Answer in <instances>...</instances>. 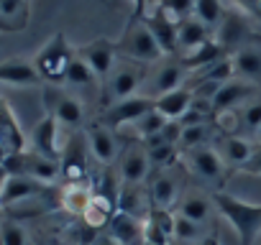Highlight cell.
Here are the masks:
<instances>
[{"label": "cell", "mask_w": 261, "mask_h": 245, "mask_svg": "<svg viewBox=\"0 0 261 245\" xmlns=\"http://www.w3.org/2000/svg\"><path fill=\"white\" fill-rule=\"evenodd\" d=\"M210 199L218 207V212L233 225V230L238 232L241 245H253L258 232H261V204L243 202V199L228 194L225 189L213 192Z\"/></svg>", "instance_id": "6da1fadb"}, {"label": "cell", "mask_w": 261, "mask_h": 245, "mask_svg": "<svg viewBox=\"0 0 261 245\" xmlns=\"http://www.w3.org/2000/svg\"><path fill=\"white\" fill-rule=\"evenodd\" d=\"M151 67L149 64H141V62H130V59H118L110 77L102 82V97H105V107L113 105V102H120V100H128V97H136L139 89L146 84V77H149Z\"/></svg>", "instance_id": "7a4b0ae2"}, {"label": "cell", "mask_w": 261, "mask_h": 245, "mask_svg": "<svg viewBox=\"0 0 261 245\" xmlns=\"http://www.w3.org/2000/svg\"><path fill=\"white\" fill-rule=\"evenodd\" d=\"M72 62H74V49L67 44L64 34H54L41 46V51L34 56V67H36L41 82H46V84H64Z\"/></svg>", "instance_id": "3957f363"}, {"label": "cell", "mask_w": 261, "mask_h": 245, "mask_svg": "<svg viewBox=\"0 0 261 245\" xmlns=\"http://www.w3.org/2000/svg\"><path fill=\"white\" fill-rule=\"evenodd\" d=\"M118 54L123 59H130V62H141V64H159L164 59V51L159 49L154 34L149 31V26L144 23V18H130L123 39L118 41Z\"/></svg>", "instance_id": "277c9868"}, {"label": "cell", "mask_w": 261, "mask_h": 245, "mask_svg": "<svg viewBox=\"0 0 261 245\" xmlns=\"http://www.w3.org/2000/svg\"><path fill=\"white\" fill-rule=\"evenodd\" d=\"M182 161L185 166L205 184H213L215 192H220L225 187V179H228V164L223 161V156L218 154V148H213L210 143L207 146H197V148H190L182 154Z\"/></svg>", "instance_id": "5b68a950"}, {"label": "cell", "mask_w": 261, "mask_h": 245, "mask_svg": "<svg viewBox=\"0 0 261 245\" xmlns=\"http://www.w3.org/2000/svg\"><path fill=\"white\" fill-rule=\"evenodd\" d=\"M41 100H44L46 115H54L59 126H67V128L82 126V120H85L82 102L74 95H69L67 89H62L57 84H46L44 92H41Z\"/></svg>", "instance_id": "8992f818"}, {"label": "cell", "mask_w": 261, "mask_h": 245, "mask_svg": "<svg viewBox=\"0 0 261 245\" xmlns=\"http://www.w3.org/2000/svg\"><path fill=\"white\" fill-rule=\"evenodd\" d=\"M187 72H190V69L185 67L182 59H164V62L154 64L151 72H149V77H146L144 95L151 97V100H159L162 95L185 87V77H187Z\"/></svg>", "instance_id": "52a82bcc"}, {"label": "cell", "mask_w": 261, "mask_h": 245, "mask_svg": "<svg viewBox=\"0 0 261 245\" xmlns=\"http://www.w3.org/2000/svg\"><path fill=\"white\" fill-rule=\"evenodd\" d=\"M156 110V100L146 97V95H136V97H128L120 102H113L102 110L100 122L108 128H123V126H134L139 122L146 112Z\"/></svg>", "instance_id": "ba28073f"}, {"label": "cell", "mask_w": 261, "mask_h": 245, "mask_svg": "<svg viewBox=\"0 0 261 245\" xmlns=\"http://www.w3.org/2000/svg\"><path fill=\"white\" fill-rule=\"evenodd\" d=\"M74 54L92 69V74H95V77L100 79V84H102V82L110 77V72H113V67H115V62H118V44L110 41V39H105V36H100V39H95V41L80 46Z\"/></svg>", "instance_id": "9c48e42d"}, {"label": "cell", "mask_w": 261, "mask_h": 245, "mask_svg": "<svg viewBox=\"0 0 261 245\" xmlns=\"http://www.w3.org/2000/svg\"><path fill=\"white\" fill-rule=\"evenodd\" d=\"M144 23L154 34V39H156L159 49L164 51V56H174L179 51V21L172 18L162 6H156L151 13H146Z\"/></svg>", "instance_id": "30bf717a"}, {"label": "cell", "mask_w": 261, "mask_h": 245, "mask_svg": "<svg viewBox=\"0 0 261 245\" xmlns=\"http://www.w3.org/2000/svg\"><path fill=\"white\" fill-rule=\"evenodd\" d=\"M87 141L82 136H72L64 148H62V159H59V171L64 184H85L87 179Z\"/></svg>", "instance_id": "8fae6325"}, {"label": "cell", "mask_w": 261, "mask_h": 245, "mask_svg": "<svg viewBox=\"0 0 261 245\" xmlns=\"http://www.w3.org/2000/svg\"><path fill=\"white\" fill-rule=\"evenodd\" d=\"M149 171H151V161L144 141L125 143L120 154V179H123L120 184H144Z\"/></svg>", "instance_id": "7c38bea8"}, {"label": "cell", "mask_w": 261, "mask_h": 245, "mask_svg": "<svg viewBox=\"0 0 261 245\" xmlns=\"http://www.w3.org/2000/svg\"><path fill=\"white\" fill-rule=\"evenodd\" d=\"M85 141H87L90 154H92L102 166H110V164L118 159V154H120V143H118L113 128L102 126L100 120L90 122V126L85 128Z\"/></svg>", "instance_id": "4fadbf2b"}, {"label": "cell", "mask_w": 261, "mask_h": 245, "mask_svg": "<svg viewBox=\"0 0 261 245\" xmlns=\"http://www.w3.org/2000/svg\"><path fill=\"white\" fill-rule=\"evenodd\" d=\"M258 95V84L246 82V79H230L220 84L218 95L213 97V112H225V110H241L248 100Z\"/></svg>", "instance_id": "5bb4252c"}, {"label": "cell", "mask_w": 261, "mask_h": 245, "mask_svg": "<svg viewBox=\"0 0 261 245\" xmlns=\"http://www.w3.org/2000/svg\"><path fill=\"white\" fill-rule=\"evenodd\" d=\"M31 151H36L44 159L59 161L62 159V146H59V122L54 115H44L34 131H31Z\"/></svg>", "instance_id": "9a60e30c"}, {"label": "cell", "mask_w": 261, "mask_h": 245, "mask_svg": "<svg viewBox=\"0 0 261 245\" xmlns=\"http://www.w3.org/2000/svg\"><path fill=\"white\" fill-rule=\"evenodd\" d=\"M49 192V184L36 181L31 176H8V181L0 189V207H13L29 199H39Z\"/></svg>", "instance_id": "2e32d148"}, {"label": "cell", "mask_w": 261, "mask_h": 245, "mask_svg": "<svg viewBox=\"0 0 261 245\" xmlns=\"http://www.w3.org/2000/svg\"><path fill=\"white\" fill-rule=\"evenodd\" d=\"M108 235L115 245H146L144 237V220L125 215V212H115V217L108 225Z\"/></svg>", "instance_id": "e0dca14e"}, {"label": "cell", "mask_w": 261, "mask_h": 245, "mask_svg": "<svg viewBox=\"0 0 261 245\" xmlns=\"http://www.w3.org/2000/svg\"><path fill=\"white\" fill-rule=\"evenodd\" d=\"M233 67H236V77L261 84V46L258 44H241L233 51Z\"/></svg>", "instance_id": "ac0fdd59"}, {"label": "cell", "mask_w": 261, "mask_h": 245, "mask_svg": "<svg viewBox=\"0 0 261 245\" xmlns=\"http://www.w3.org/2000/svg\"><path fill=\"white\" fill-rule=\"evenodd\" d=\"M0 141H3L6 154H21L26 151V136L18 126V120L11 110V105L0 97Z\"/></svg>", "instance_id": "d6986e66"}, {"label": "cell", "mask_w": 261, "mask_h": 245, "mask_svg": "<svg viewBox=\"0 0 261 245\" xmlns=\"http://www.w3.org/2000/svg\"><path fill=\"white\" fill-rule=\"evenodd\" d=\"M0 84H16V87H34L41 84V77L29 59H8L0 62Z\"/></svg>", "instance_id": "ffe728a7"}, {"label": "cell", "mask_w": 261, "mask_h": 245, "mask_svg": "<svg viewBox=\"0 0 261 245\" xmlns=\"http://www.w3.org/2000/svg\"><path fill=\"white\" fill-rule=\"evenodd\" d=\"M118 209L139 220H146V215L151 212V197L144 192V184H120Z\"/></svg>", "instance_id": "44dd1931"}, {"label": "cell", "mask_w": 261, "mask_h": 245, "mask_svg": "<svg viewBox=\"0 0 261 245\" xmlns=\"http://www.w3.org/2000/svg\"><path fill=\"white\" fill-rule=\"evenodd\" d=\"M192 97H195V89H192L190 84H185V87H179V89H172V92L162 95V97L156 100V110H159L167 120L179 122V120L190 112Z\"/></svg>", "instance_id": "7402d4cb"}, {"label": "cell", "mask_w": 261, "mask_h": 245, "mask_svg": "<svg viewBox=\"0 0 261 245\" xmlns=\"http://www.w3.org/2000/svg\"><path fill=\"white\" fill-rule=\"evenodd\" d=\"M115 212H118V202L115 199H110V197H105V194H92V202H90V207L85 209V215L80 217L87 227H92L95 232H100V230H105L108 225H110V220L115 217Z\"/></svg>", "instance_id": "603a6c76"}, {"label": "cell", "mask_w": 261, "mask_h": 245, "mask_svg": "<svg viewBox=\"0 0 261 245\" xmlns=\"http://www.w3.org/2000/svg\"><path fill=\"white\" fill-rule=\"evenodd\" d=\"M149 197H151V207L172 209V207L177 204V197H179V184H177V179H174L167 169H162V171L154 176L151 187H149Z\"/></svg>", "instance_id": "cb8c5ba5"}, {"label": "cell", "mask_w": 261, "mask_h": 245, "mask_svg": "<svg viewBox=\"0 0 261 245\" xmlns=\"http://www.w3.org/2000/svg\"><path fill=\"white\" fill-rule=\"evenodd\" d=\"M92 189L87 187V184H64L62 189H59V194H57V204L64 209V212H69V215H74V217H82L85 215V209L90 207V202H92Z\"/></svg>", "instance_id": "d4e9b609"}, {"label": "cell", "mask_w": 261, "mask_h": 245, "mask_svg": "<svg viewBox=\"0 0 261 245\" xmlns=\"http://www.w3.org/2000/svg\"><path fill=\"white\" fill-rule=\"evenodd\" d=\"M218 154L223 156V161L228 164V169H243L246 161L253 154V143H248L241 136H223V141L218 146Z\"/></svg>", "instance_id": "484cf974"}, {"label": "cell", "mask_w": 261, "mask_h": 245, "mask_svg": "<svg viewBox=\"0 0 261 245\" xmlns=\"http://www.w3.org/2000/svg\"><path fill=\"white\" fill-rule=\"evenodd\" d=\"M207 41H210V28L205 23H200L195 16L179 21V51H182V56L195 51L197 46L207 44Z\"/></svg>", "instance_id": "4316f807"}, {"label": "cell", "mask_w": 261, "mask_h": 245, "mask_svg": "<svg viewBox=\"0 0 261 245\" xmlns=\"http://www.w3.org/2000/svg\"><path fill=\"white\" fill-rule=\"evenodd\" d=\"M177 215H182V217H187V220L202 225V222L210 217V199H207L205 194H200V192H190V194H185V197L179 199Z\"/></svg>", "instance_id": "83f0119b"}, {"label": "cell", "mask_w": 261, "mask_h": 245, "mask_svg": "<svg viewBox=\"0 0 261 245\" xmlns=\"http://www.w3.org/2000/svg\"><path fill=\"white\" fill-rule=\"evenodd\" d=\"M218 59H223V49H220V44H215L213 39H210L207 44L197 46L195 51H190V54L182 56V62H185L187 69H205V67L215 64Z\"/></svg>", "instance_id": "f1b7e54d"}, {"label": "cell", "mask_w": 261, "mask_h": 245, "mask_svg": "<svg viewBox=\"0 0 261 245\" xmlns=\"http://www.w3.org/2000/svg\"><path fill=\"white\" fill-rule=\"evenodd\" d=\"M167 126H169V120H167L159 110H151V112H146L139 122H134L130 128H134V133H136L139 141H149V138L159 136Z\"/></svg>", "instance_id": "f546056e"}, {"label": "cell", "mask_w": 261, "mask_h": 245, "mask_svg": "<svg viewBox=\"0 0 261 245\" xmlns=\"http://www.w3.org/2000/svg\"><path fill=\"white\" fill-rule=\"evenodd\" d=\"M213 138V131L207 122H197V126H182V138H179V151H190L197 146H207Z\"/></svg>", "instance_id": "4dcf8cb0"}, {"label": "cell", "mask_w": 261, "mask_h": 245, "mask_svg": "<svg viewBox=\"0 0 261 245\" xmlns=\"http://www.w3.org/2000/svg\"><path fill=\"white\" fill-rule=\"evenodd\" d=\"M174 240L200 245L205 240V230H202L200 222H192V220H187V217H182V215L174 212Z\"/></svg>", "instance_id": "1f68e13d"}, {"label": "cell", "mask_w": 261, "mask_h": 245, "mask_svg": "<svg viewBox=\"0 0 261 245\" xmlns=\"http://www.w3.org/2000/svg\"><path fill=\"white\" fill-rule=\"evenodd\" d=\"M200 23H205L207 28L218 26L223 18V0H195V13H192Z\"/></svg>", "instance_id": "d6a6232c"}, {"label": "cell", "mask_w": 261, "mask_h": 245, "mask_svg": "<svg viewBox=\"0 0 261 245\" xmlns=\"http://www.w3.org/2000/svg\"><path fill=\"white\" fill-rule=\"evenodd\" d=\"M95 82H100L95 74H92V69L74 54V62H72V67H69V72H67V79H64V84H69V87H92Z\"/></svg>", "instance_id": "836d02e7"}, {"label": "cell", "mask_w": 261, "mask_h": 245, "mask_svg": "<svg viewBox=\"0 0 261 245\" xmlns=\"http://www.w3.org/2000/svg\"><path fill=\"white\" fill-rule=\"evenodd\" d=\"M241 128H248V131H261V97L256 95L253 100H248L241 110Z\"/></svg>", "instance_id": "e575fe53"}, {"label": "cell", "mask_w": 261, "mask_h": 245, "mask_svg": "<svg viewBox=\"0 0 261 245\" xmlns=\"http://www.w3.org/2000/svg\"><path fill=\"white\" fill-rule=\"evenodd\" d=\"M0 245H29V235L18 222L6 220L0 222Z\"/></svg>", "instance_id": "d590c367"}, {"label": "cell", "mask_w": 261, "mask_h": 245, "mask_svg": "<svg viewBox=\"0 0 261 245\" xmlns=\"http://www.w3.org/2000/svg\"><path fill=\"white\" fill-rule=\"evenodd\" d=\"M0 16L11 23L26 26V0H0Z\"/></svg>", "instance_id": "8d00e7d4"}, {"label": "cell", "mask_w": 261, "mask_h": 245, "mask_svg": "<svg viewBox=\"0 0 261 245\" xmlns=\"http://www.w3.org/2000/svg\"><path fill=\"white\" fill-rule=\"evenodd\" d=\"M159 6L177 21H185L195 13V0H159Z\"/></svg>", "instance_id": "74e56055"}, {"label": "cell", "mask_w": 261, "mask_h": 245, "mask_svg": "<svg viewBox=\"0 0 261 245\" xmlns=\"http://www.w3.org/2000/svg\"><path fill=\"white\" fill-rule=\"evenodd\" d=\"M144 237H146V245H169L172 242V235L164 227H159L151 217L144 220Z\"/></svg>", "instance_id": "f35d334b"}, {"label": "cell", "mask_w": 261, "mask_h": 245, "mask_svg": "<svg viewBox=\"0 0 261 245\" xmlns=\"http://www.w3.org/2000/svg\"><path fill=\"white\" fill-rule=\"evenodd\" d=\"M95 235H97V232H95L92 227H87L82 220H80V225L69 227V242H72V245H92Z\"/></svg>", "instance_id": "ab89813d"}, {"label": "cell", "mask_w": 261, "mask_h": 245, "mask_svg": "<svg viewBox=\"0 0 261 245\" xmlns=\"http://www.w3.org/2000/svg\"><path fill=\"white\" fill-rule=\"evenodd\" d=\"M241 171L261 176V143H258V146H253V154H251V159L246 161V166H243Z\"/></svg>", "instance_id": "60d3db41"}, {"label": "cell", "mask_w": 261, "mask_h": 245, "mask_svg": "<svg viewBox=\"0 0 261 245\" xmlns=\"http://www.w3.org/2000/svg\"><path fill=\"white\" fill-rule=\"evenodd\" d=\"M26 26H18V23H11L6 21L3 16H0V34H13V31H23Z\"/></svg>", "instance_id": "b9f144b4"}, {"label": "cell", "mask_w": 261, "mask_h": 245, "mask_svg": "<svg viewBox=\"0 0 261 245\" xmlns=\"http://www.w3.org/2000/svg\"><path fill=\"white\" fill-rule=\"evenodd\" d=\"M8 181V171L3 169V164H0V189H3V184Z\"/></svg>", "instance_id": "7bdbcfd3"}, {"label": "cell", "mask_w": 261, "mask_h": 245, "mask_svg": "<svg viewBox=\"0 0 261 245\" xmlns=\"http://www.w3.org/2000/svg\"><path fill=\"white\" fill-rule=\"evenodd\" d=\"M200 245H218V237H215V235H210V237H205Z\"/></svg>", "instance_id": "ee69618b"}, {"label": "cell", "mask_w": 261, "mask_h": 245, "mask_svg": "<svg viewBox=\"0 0 261 245\" xmlns=\"http://www.w3.org/2000/svg\"><path fill=\"white\" fill-rule=\"evenodd\" d=\"M6 156H8V154H6V148H3V141H0V164L6 161Z\"/></svg>", "instance_id": "f6af8a7d"}, {"label": "cell", "mask_w": 261, "mask_h": 245, "mask_svg": "<svg viewBox=\"0 0 261 245\" xmlns=\"http://www.w3.org/2000/svg\"><path fill=\"white\" fill-rule=\"evenodd\" d=\"M258 141H261V131H258Z\"/></svg>", "instance_id": "bcb514c9"}]
</instances>
